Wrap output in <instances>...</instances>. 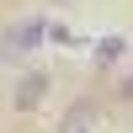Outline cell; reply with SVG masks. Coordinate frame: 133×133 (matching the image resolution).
<instances>
[{"instance_id":"1","label":"cell","mask_w":133,"mask_h":133,"mask_svg":"<svg viewBox=\"0 0 133 133\" xmlns=\"http://www.w3.org/2000/svg\"><path fill=\"white\" fill-rule=\"evenodd\" d=\"M43 37H48V21H43V16H21V21H11L5 37H0V59H5V64L27 59V53H37Z\"/></svg>"},{"instance_id":"2","label":"cell","mask_w":133,"mask_h":133,"mask_svg":"<svg viewBox=\"0 0 133 133\" xmlns=\"http://www.w3.org/2000/svg\"><path fill=\"white\" fill-rule=\"evenodd\" d=\"M43 96H48V69H27L16 80V96H11V101H16V112H32Z\"/></svg>"},{"instance_id":"3","label":"cell","mask_w":133,"mask_h":133,"mask_svg":"<svg viewBox=\"0 0 133 133\" xmlns=\"http://www.w3.org/2000/svg\"><path fill=\"white\" fill-rule=\"evenodd\" d=\"M91 101H80V107H69V112H64V123H59V133H91Z\"/></svg>"},{"instance_id":"4","label":"cell","mask_w":133,"mask_h":133,"mask_svg":"<svg viewBox=\"0 0 133 133\" xmlns=\"http://www.w3.org/2000/svg\"><path fill=\"white\" fill-rule=\"evenodd\" d=\"M123 59V37H101V48H96V64H117Z\"/></svg>"},{"instance_id":"5","label":"cell","mask_w":133,"mask_h":133,"mask_svg":"<svg viewBox=\"0 0 133 133\" xmlns=\"http://www.w3.org/2000/svg\"><path fill=\"white\" fill-rule=\"evenodd\" d=\"M53 5H75V0H53Z\"/></svg>"}]
</instances>
